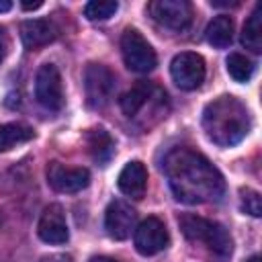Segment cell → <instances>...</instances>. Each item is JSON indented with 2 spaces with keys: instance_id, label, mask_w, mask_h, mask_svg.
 I'll return each instance as SVG.
<instances>
[{
  "instance_id": "cell-1",
  "label": "cell",
  "mask_w": 262,
  "mask_h": 262,
  "mask_svg": "<svg viewBox=\"0 0 262 262\" xmlns=\"http://www.w3.org/2000/svg\"><path fill=\"white\" fill-rule=\"evenodd\" d=\"M164 172L180 203H215L225 194V180L221 172L196 149L174 147L164 160Z\"/></svg>"
},
{
  "instance_id": "cell-2",
  "label": "cell",
  "mask_w": 262,
  "mask_h": 262,
  "mask_svg": "<svg viewBox=\"0 0 262 262\" xmlns=\"http://www.w3.org/2000/svg\"><path fill=\"white\" fill-rule=\"evenodd\" d=\"M203 129L213 143L221 147H231L250 133L252 119L246 104L239 98L219 96L205 106Z\"/></svg>"
},
{
  "instance_id": "cell-3",
  "label": "cell",
  "mask_w": 262,
  "mask_h": 262,
  "mask_svg": "<svg viewBox=\"0 0 262 262\" xmlns=\"http://www.w3.org/2000/svg\"><path fill=\"white\" fill-rule=\"evenodd\" d=\"M178 225L182 229V233L192 239V242H203L213 256H217L219 260H225L231 256V237L227 233V229L211 219L199 217V215H180L178 217Z\"/></svg>"
},
{
  "instance_id": "cell-4",
  "label": "cell",
  "mask_w": 262,
  "mask_h": 262,
  "mask_svg": "<svg viewBox=\"0 0 262 262\" xmlns=\"http://www.w3.org/2000/svg\"><path fill=\"white\" fill-rule=\"evenodd\" d=\"M121 53L129 70L145 74L151 72L158 63L154 47L147 43V39L137 29H127L121 37Z\"/></svg>"
},
{
  "instance_id": "cell-5",
  "label": "cell",
  "mask_w": 262,
  "mask_h": 262,
  "mask_svg": "<svg viewBox=\"0 0 262 262\" xmlns=\"http://www.w3.org/2000/svg\"><path fill=\"white\" fill-rule=\"evenodd\" d=\"M147 12L170 31H184L192 20V6L186 0H154L147 4Z\"/></svg>"
},
{
  "instance_id": "cell-6",
  "label": "cell",
  "mask_w": 262,
  "mask_h": 262,
  "mask_svg": "<svg viewBox=\"0 0 262 262\" xmlns=\"http://www.w3.org/2000/svg\"><path fill=\"white\" fill-rule=\"evenodd\" d=\"M170 74H172L174 84H176L180 90H196V88L203 84L205 74H207L205 59H203L199 53L182 51V53H178V55L172 59V63H170Z\"/></svg>"
},
{
  "instance_id": "cell-7",
  "label": "cell",
  "mask_w": 262,
  "mask_h": 262,
  "mask_svg": "<svg viewBox=\"0 0 262 262\" xmlns=\"http://www.w3.org/2000/svg\"><path fill=\"white\" fill-rule=\"evenodd\" d=\"M35 96L47 111H59L63 106V86L57 66L43 63L35 76Z\"/></svg>"
},
{
  "instance_id": "cell-8",
  "label": "cell",
  "mask_w": 262,
  "mask_h": 262,
  "mask_svg": "<svg viewBox=\"0 0 262 262\" xmlns=\"http://www.w3.org/2000/svg\"><path fill=\"white\" fill-rule=\"evenodd\" d=\"M115 88V76L113 72L102 63H88L84 70V90L86 100L90 106L98 108L104 106L113 94Z\"/></svg>"
},
{
  "instance_id": "cell-9",
  "label": "cell",
  "mask_w": 262,
  "mask_h": 262,
  "mask_svg": "<svg viewBox=\"0 0 262 262\" xmlns=\"http://www.w3.org/2000/svg\"><path fill=\"white\" fill-rule=\"evenodd\" d=\"M133 242H135V250L139 254L154 256L170 244V235H168L166 225L158 217H147L135 227Z\"/></svg>"
},
{
  "instance_id": "cell-10",
  "label": "cell",
  "mask_w": 262,
  "mask_h": 262,
  "mask_svg": "<svg viewBox=\"0 0 262 262\" xmlns=\"http://www.w3.org/2000/svg\"><path fill=\"white\" fill-rule=\"evenodd\" d=\"M47 182L57 192H78L90 184V172L80 166H63L51 162L47 168Z\"/></svg>"
},
{
  "instance_id": "cell-11",
  "label": "cell",
  "mask_w": 262,
  "mask_h": 262,
  "mask_svg": "<svg viewBox=\"0 0 262 262\" xmlns=\"http://www.w3.org/2000/svg\"><path fill=\"white\" fill-rule=\"evenodd\" d=\"M135 211L125 201H113L104 213V229L113 239H127L135 231Z\"/></svg>"
},
{
  "instance_id": "cell-12",
  "label": "cell",
  "mask_w": 262,
  "mask_h": 262,
  "mask_svg": "<svg viewBox=\"0 0 262 262\" xmlns=\"http://www.w3.org/2000/svg\"><path fill=\"white\" fill-rule=\"evenodd\" d=\"M37 233L45 244H66L68 242L70 231H68L63 209L59 205L45 207V211L41 213L39 225H37Z\"/></svg>"
},
{
  "instance_id": "cell-13",
  "label": "cell",
  "mask_w": 262,
  "mask_h": 262,
  "mask_svg": "<svg viewBox=\"0 0 262 262\" xmlns=\"http://www.w3.org/2000/svg\"><path fill=\"white\" fill-rule=\"evenodd\" d=\"M119 190L131 199H141L147 188V170L139 160H133L125 164V168L119 174Z\"/></svg>"
},
{
  "instance_id": "cell-14",
  "label": "cell",
  "mask_w": 262,
  "mask_h": 262,
  "mask_svg": "<svg viewBox=\"0 0 262 262\" xmlns=\"http://www.w3.org/2000/svg\"><path fill=\"white\" fill-rule=\"evenodd\" d=\"M55 37H57V27L51 20L31 18L20 25V39H23L25 47H29V49L43 47V45L51 43Z\"/></svg>"
},
{
  "instance_id": "cell-15",
  "label": "cell",
  "mask_w": 262,
  "mask_h": 262,
  "mask_svg": "<svg viewBox=\"0 0 262 262\" xmlns=\"http://www.w3.org/2000/svg\"><path fill=\"white\" fill-rule=\"evenodd\" d=\"M158 90L154 88V84L149 82H139L135 84L131 90H127L123 96H121V111L127 115V117H135L156 94Z\"/></svg>"
},
{
  "instance_id": "cell-16",
  "label": "cell",
  "mask_w": 262,
  "mask_h": 262,
  "mask_svg": "<svg viewBox=\"0 0 262 262\" xmlns=\"http://www.w3.org/2000/svg\"><path fill=\"white\" fill-rule=\"evenodd\" d=\"M86 145H88L90 156L98 164H106L115 151V141L104 129H90L86 135Z\"/></svg>"
},
{
  "instance_id": "cell-17",
  "label": "cell",
  "mask_w": 262,
  "mask_h": 262,
  "mask_svg": "<svg viewBox=\"0 0 262 262\" xmlns=\"http://www.w3.org/2000/svg\"><path fill=\"white\" fill-rule=\"evenodd\" d=\"M242 43L246 49L260 53L262 51V4H256L254 12L248 16L242 29Z\"/></svg>"
},
{
  "instance_id": "cell-18",
  "label": "cell",
  "mask_w": 262,
  "mask_h": 262,
  "mask_svg": "<svg viewBox=\"0 0 262 262\" xmlns=\"http://www.w3.org/2000/svg\"><path fill=\"white\" fill-rule=\"evenodd\" d=\"M207 41L213 47H227L233 39V20L227 14H219L215 16L209 25H207Z\"/></svg>"
},
{
  "instance_id": "cell-19",
  "label": "cell",
  "mask_w": 262,
  "mask_h": 262,
  "mask_svg": "<svg viewBox=\"0 0 262 262\" xmlns=\"http://www.w3.org/2000/svg\"><path fill=\"white\" fill-rule=\"evenodd\" d=\"M33 135L35 133H33V129L29 125H23V123H6V125L0 127V151L12 149L18 143L31 141Z\"/></svg>"
},
{
  "instance_id": "cell-20",
  "label": "cell",
  "mask_w": 262,
  "mask_h": 262,
  "mask_svg": "<svg viewBox=\"0 0 262 262\" xmlns=\"http://www.w3.org/2000/svg\"><path fill=\"white\" fill-rule=\"evenodd\" d=\"M227 72L235 82H248L254 74V63L242 53H231L227 57Z\"/></svg>"
},
{
  "instance_id": "cell-21",
  "label": "cell",
  "mask_w": 262,
  "mask_h": 262,
  "mask_svg": "<svg viewBox=\"0 0 262 262\" xmlns=\"http://www.w3.org/2000/svg\"><path fill=\"white\" fill-rule=\"evenodd\" d=\"M119 10V4L113 0H94L84 6V16L88 20H106Z\"/></svg>"
},
{
  "instance_id": "cell-22",
  "label": "cell",
  "mask_w": 262,
  "mask_h": 262,
  "mask_svg": "<svg viewBox=\"0 0 262 262\" xmlns=\"http://www.w3.org/2000/svg\"><path fill=\"white\" fill-rule=\"evenodd\" d=\"M239 196H242V209L252 215V217H260L262 215V203H260V194L252 188H242L239 190Z\"/></svg>"
},
{
  "instance_id": "cell-23",
  "label": "cell",
  "mask_w": 262,
  "mask_h": 262,
  "mask_svg": "<svg viewBox=\"0 0 262 262\" xmlns=\"http://www.w3.org/2000/svg\"><path fill=\"white\" fill-rule=\"evenodd\" d=\"M6 53H8V35L4 31V27H0V63L4 61Z\"/></svg>"
},
{
  "instance_id": "cell-24",
  "label": "cell",
  "mask_w": 262,
  "mask_h": 262,
  "mask_svg": "<svg viewBox=\"0 0 262 262\" xmlns=\"http://www.w3.org/2000/svg\"><path fill=\"white\" fill-rule=\"evenodd\" d=\"M43 262H72V258H68V256H61V254H55V256H49V258H45Z\"/></svg>"
},
{
  "instance_id": "cell-25",
  "label": "cell",
  "mask_w": 262,
  "mask_h": 262,
  "mask_svg": "<svg viewBox=\"0 0 262 262\" xmlns=\"http://www.w3.org/2000/svg\"><path fill=\"white\" fill-rule=\"evenodd\" d=\"M20 6H23L25 10H35V8H41V6H43V2H39V0H37V2H23Z\"/></svg>"
},
{
  "instance_id": "cell-26",
  "label": "cell",
  "mask_w": 262,
  "mask_h": 262,
  "mask_svg": "<svg viewBox=\"0 0 262 262\" xmlns=\"http://www.w3.org/2000/svg\"><path fill=\"white\" fill-rule=\"evenodd\" d=\"M90 262H117V260L108 258V256H94V258H90Z\"/></svg>"
},
{
  "instance_id": "cell-27",
  "label": "cell",
  "mask_w": 262,
  "mask_h": 262,
  "mask_svg": "<svg viewBox=\"0 0 262 262\" xmlns=\"http://www.w3.org/2000/svg\"><path fill=\"white\" fill-rule=\"evenodd\" d=\"M10 8H12V4H10V2H6V0H4V2H0V12H6V10H10Z\"/></svg>"
},
{
  "instance_id": "cell-28",
  "label": "cell",
  "mask_w": 262,
  "mask_h": 262,
  "mask_svg": "<svg viewBox=\"0 0 262 262\" xmlns=\"http://www.w3.org/2000/svg\"><path fill=\"white\" fill-rule=\"evenodd\" d=\"M248 262H260V258H258V256H252V258H250Z\"/></svg>"
}]
</instances>
